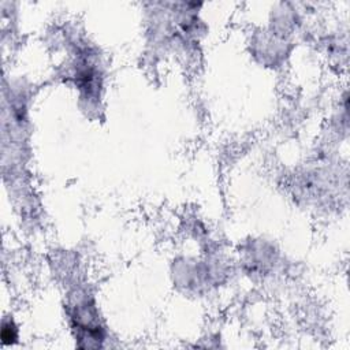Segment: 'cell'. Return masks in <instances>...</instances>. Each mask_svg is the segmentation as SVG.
I'll return each mask as SVG.
<instances>
[{"instance_id": "obj_1", "label": "cell", "mask_w": 350, "mask_h": 350, "mask_svg": "<svg viewBox=\"0 0 350 350\" xmlns=\"http://www.w3.org/2000/svg\"><path fill=\"white\" fill-rule=\"evenodd\" d=\"M71 319L74 321L75 329L83 338V340H96L100 346V340L103 336L94 306H92L88 301L79 302L75 310L72 312Z\"/></svg>"}]
</instances>
